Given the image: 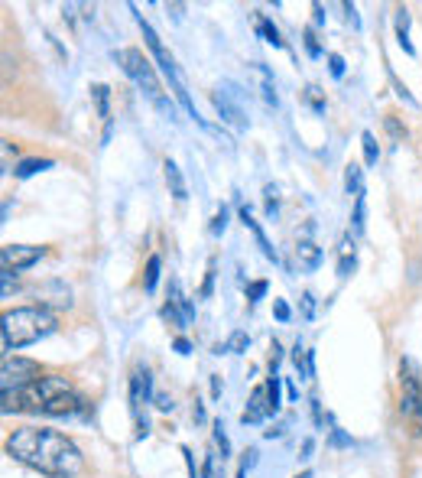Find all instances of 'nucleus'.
<instances>
[{"mask_svg":"<svg viewBox=\"0 0 422 478\" xmlns=\"http://www.w3.org/2000/svg\"><path fill=\"white\" fill-rule=\"evenodd\" d=\"M7 452L16 462L43 472L49 478H75L85 469L81 449L58 429L46 427H20L7 436Z\"/></svg>","mask_w":422,"mask_h":478,"instance_id":"nucleus-1","label":"nucleus"},{"mask_svg":"<svg viewBox=\"0 0 422 478\" xmlns=\"http://www.w3.org/2000/svg\"><path fill=\"white\" fill-rule=\"evenodd\" d=\"M0 339H4V352H14V348L33 345V342L46 339L58 329V319L49 306H20V309H7L4 319H0Z\"/></svg>","mask_w":422,"mask_h":478,"instance_id":"nucleus-2","label":"nucleus"},{"mask_svg":"<svg viewBox=\"0 0 422 478\" xmlns=\"http://www.w3.org/2000/svg\"><path fill=\"white\" fill-rule=\"evenodd\" d=\"M117 62H120V68L133 78V85L146 95V101L153 104L160 114L175 118V104L169 101V95L163 91V81H160V75H156V66L146 59L143 52H140V49H120V52H117Z\"/></svg>","mask_w":422,"mask_h":478,"instance_id":"nucleus-3","label":"nucleus"},{"mask_svg":"<svg viewBox=\"0 0 422 478\" xmlns=\"http://www.w3.org/2000/svg\"><path fill=\"white\" fill-rule=\"evenodd\" d=\"M62 394H72V381L62 375H46L20 390H4V413H20V410L46 413V407L56 397H62Z\"/></svg>","mask_w":422,"mask_h":478,"instance_id":"nucleus-4","label":"nucleus"},{"mask_svg":"<svg viewBox=\"0 0 422 478\" xmlns=\"http://www.w3.org/2000/svg\"><path fill=\"white\" fill-rule=\"evenodd\" d=\"M130 10H133V16H137V26L143 30L146 49L153 52L156 66H160V72L169 78V85H173V91H175V98H179V104H182V108L189 111V118L202 121V118H198V111H195V104H192V98H189V91H185V81H182V75H179V66H175V59L169 56V49H166V46H163V39L156 36V30H153V26H150V23H146L143 16L137 14V7H130Z\"/></svg>","mask_w":422,"mask_h":478,"instance_id":"nucleus-5","label":"nucleus"},{"mask_svg":"<svg viewBox=\"0 0 422 478\" xmlns=\"http://www.w3.org/2000/svg\"><path fill=\"white\" fill-rule=\"evenodd\" d=\"M400 417L409 423V433L422 436V375L413 358L400 361Z\"/></svg>","mask_w":422,"mask_h":478,"instance_id":"nucleus-6","label":"nucleus"},{"mask_svg":"<svg viewBox=\"0 0 422 478\" xmlns=\"http://www.w3.org/2000/svg\"><path fill=\"white\" fill-rule=\"evenodd\" d=\"M153 400V377L146 365H137L130 375V413L137 419V439H143L150 433V423H146V404Z\"/></svg>","mask_w":422,"mask_h":478,"instance_id":"nucleus-7","label":"nucleus"},{"mask_svg":"<svg viewBox=\"0 0 422 478\" xmlns=\"http://www.w3.org/2000/svg\"><path fill=\"white\" fill-rule=\"evenodd\" d=\"M39 365L29 358H10V355H4V371H0V387L4 390H20L26 387V384L39 381Z\"/></svg>","mask_w":422,"mask_h":478,"instance_id":"nucleus-8","label":"nucleus"},{"mask_svg":"<svg viewBox=\"0 0 422 478\" xmlns=\"http://www.w3.org/2000/svg\"><path fill=\"white\" fill-rule=\"evenodd\" d=\"M163 319H169L179 329H189L192 319H195V302L182 293V283L179 280H169V300L163 306Z\"/></svg>","mask_w":422,"mask_h":478,"instance_id":"nucleus-9","label":"nucleus"},{"mask_svg":"<svg viewBox=\"0 0 422 478\" xmlns=\"http://www.w3.org/2000/svg\"><path fill=\"white\" fill-rule=\"evenodd\" d=\"M39 258H46V248H36V244H4L0 267H4V273H20V270H29L33 264H39Z\"/></svg>","mask_w":422,"mask_h":478,"instance_id":"nucleus-10","label":"nucleus"},{"mask_svg":"<svg viewBox=\"0 0 422 478\" xmlns=\"http://www.w3.org/2000/svg\"><path fill=\"white\" fill-rule=\"evenodd\" d=\"M273 404H269V390H267V381L257 384L254 394H250L247 407H244V413H240V423L247 427V423H263L267 417H273Z\"/></svg>","mask_w":422,"mask_h":478,"instance_id":"nucleus-11","label":"nucleus"},{"mask_svg":"<svg viewBox=\"0 0 422 478\" xmlns=\"http://www.w3.org/2000/svg\"><path fill=\"white\" fill-rule=\"evenodd\" d=\"M211 101H215V108H218L221 121H227V124H234V127H247V114H244V108L231 98V91L218 88L215 95H211Z\"/></svg>","mask_w":422,"mask_h":478,"instance_id":"nucleus-12","label":"nucleus"},{"mask_svg":"<svg viewBox=\"0 0 422 478\" xmlns=\"http://www.w3.org/2000/svg\"><path fill=\"white\" fill-rule=\"evenodd\" d=\"M292 258H296V267L299 270L312 273L315 267L321 264V248L315 241H299L296 248H292Z\"/></svg>","mask_w":422,"mask_h":478,"instance_id":"nucleus-13","label":"nucleus"},{"mask_svg":"<svg viewBox=\"0 0 422 478\" xmlns=\"http://www.w3.org/2000/svg\"><path fill=\"white\" fill-rule=\"evenodd\" d=\"M91 101H95L98 118L104 121V140H110V88L108 85H91Z\"/></svg>","mask_w":422,"mask_h":478,"instance_id":"nucleus-14","label":"nucleus"},{"mask_svg":"<svg viewBox=\"0 0 422 478\" xmlns=\"http://www.w3.org/2000/svg\"><path fill=\"white\" fill-rule=\"evenodd\" d=\"M354 264H357V254H354V238H351V231L348 235H341V241H338V277H351V270H354Z\"/></svg>","mask_w":422,"mask_h":478,"instance_id":"nucleus-15","label":"nucleus"},{"mask_svg":"<svg viewBox=\"0 0 422 478\" xmlns=\"http://www.w3.org/2000/svg\"><path fill=\"white\" fill-rule=\"evenodd\" d=\"M240 221H244V228H247L250 235L257 238V244H260V250H263V258H269L273 264H277V260H279V254L273 250V244L267 241V235H263V228H260V225H257V221L250 218V212H247V208H240Z\"/></svg>","mask_w":422,"mask_h":478,"instance_id":"nucleus-16","label":"nucleus"},{"mask_svg":"<svg viewBox=\"0 0 422 478\" xmlns=\"http://www.w3.org/2000/svg\"><path fill=\"white\" fill-rule=\"evenodd\" d=\"M163 170H166V183H169V192H173L175 202H185L189 199V189H185V179H182V170L175 166L173 160L163 163Z\"/></svg>","mask_w":422,"mask_h":478,"instance_id":"nucleus-17","label":"nucleus"},{"mask_svg":"<svg viewBox=\"0 0 422 478\" xmlns=\"http://www.w3.org/2000/svg\"><path fill=\"white\" fill-rule=\"evenodd\" d=\"M43 170H52V160H46V156H26V160L16 163L14 176L16 179H29V176H36V173H43Z\"/></svg>","mask_w":422,"mask_h":478,"instance_id":"nucleus-18","label":"nucleus"},{"mask_svg":"<svg viewBox=\"0 0 422 478\" xmlns=\"http://www.w3.org/2000/svg\"><path fill=\"white\" fill-rule=\"evenodd\" d=\"M396 43L403 46V52H406V56H416V46L409 43V10L406 7H400L396 10Z\"/></svg>","mask_w":422,"mask_h":478,"instance_id":"nucleus-19","label":"nucleus"},{"mask_svg":"<svg viewBox=\"0 0 422 478\" xmlns=\"http://www.w3.org/2000/svg\"><path fill=\"white\" fill-rule=\"evenodd\" d=\"M257 33L263 36V43H269V46H277V49H283V36H279V30H277V23L269 20L267 14H260L257 16Z\"/></svg>","mask_w":422,"mask_h":478,"instance_id":"nucleus-20","label":"nucleus"},{"mask_svg":"<svg viewBox=\"0 0 422 478\" xmlns=\"http://www.w3.org/2000/svg\"><path fill=\"white\" fill-rule=\"evenodd\" d=\"M160 270H163V260H160V254H153L143 267V290L146 293H153L156 290V283H160Z\"/></svg>","mask_w":422,"mask_h":478,"instance_id":"nucleus-21","label":"nucleus"},{"mask_svg":"<svg viewBox=\"0 0 422 478\" xmlns=\"http://www.w3.org/2000/svg\"><path fill=\"white\" fill-rule=\"evenodd\" d=\"M247 345H250V339H247V332L244 329H237V332H231V339L225 342V345H218L215 348V355H221V352H231V355H240V352H247Z\"/></svg>","mask_w":422,"mask_h":478,"instance_id":"nucleus-22","label":"nucleus"},{"mask_svg":"<svg viewBox=\"0 0 422 478\" xmlns=\"http://www.w3.org/2000/svg\"><path fill=\"white\" fill-rule=\"evenodd\" d=\"M225 472V456H221V449H208V459H205V469H202V478H221Z\"/></svg>","mask_w":422,"mask_h":478,"instance_id":"nucleus-23","label":"nucleus"},{"mask_svg":"<svg viewBox=\"0 0 422 478\" xmlns=\"http://www.w3.org/2000/svg\"><path fill=\"white\" fill-rule=\"evenodd\" d=\"M254 75H257V78H260L263 101H267V104H273V108H277V88H273V78H269V72L260 66V62H257V66H254Z\"/></svg>","mask_w":422,"mask_h":478,"instance_id":"nucleus-24","label":"nucleus"},{"mask_svg":"<svg viewBox=\"0 0 422 478\" xmlns=\"http://www.w3.org/2000/svg\"><path fill=\"white\" fill-rule=\"evenodd\" d=\"M344 189H348V195H361L364 192V185H361V166L357 163L344 166Z\"/></svg>","mask_w":422,"mask_h":478,"instance_id":"nucleus-25","label":"nucleus"},{"mask_svg":"<svg viewBox=\"0 0 422 478\" xmlns=\"http://www.w3.org/2000/svg\"><path fill=\"white\" fill-rule=\"evenodd\" d=\"M361 143H364V163H367V166H377V160H380L377 137H374L371 131H364V133H361Z\"/></svg>","mask_w":422,"mask_h":478,"instance_id":"nucleus-26","label":"nucleus"},{"mask_svg":"<svg viewBox=\"0 0 422 478\" xmlns=\"http://www.w3.org/2000/svg\"><path fill=\"white\" fill-rule=\"evenodd\" d=\"M302 98H306V104H309L312 111H319V114L325 111V91H321L319 85H309V88L302 91Z\"/></svg>","mask_w":422,"mask_h":478,"instance_id":"nucleus-27","label":"nucleus"},{"mask_svg":"<svg viewBox=\"0 0 422 478\" xmlns=\"http://www.w3.org/2000/svg\"><path fill=\"white\" fill-rule=\"evenodd\" d=\"M279 381H283V377H279L277 371H269L267 390H269V404H273V410H279Z\"/></svg>","mask_w":422,"mask_h":478,"instance_id":"nucleus-28","label":"nucleus"},{"mask_svg":"<svg viewBox=\"0 0 422 478\" xmlns=\"http://www.w3.org/2000/svg\"><path fill=\"white\" fill-rule=\"evenodd\" d=\"M351 225H354V235L364 231V192L354 199V218H351Z\"/></svg>","mask_w":422,"mask_h":478,"instance_id":"nucleus-29","label":"nucleus"},{"mask_svg":"<svg viewBox=\"0 0 422 478\" xmlns=\"http://www.w3.org/2000/svg\"><path fill=\"white\" fill-rule=\"evenodd\" d=\"M225 228H227V208H221V212L215 215V218H211L208 231H211V235H215V238H218V235H225Z\"/></svg>","mask_w":422,"mask_h":478,"instance_id":"nucleus-30","label":"nucleus"},{"mask_svg":"<svg viewBox=\"0 0 422 478\" xmlns=\"http://www.w3.org/2000/svg\"><path fill=\"white\" fill-rule=\"evenodd\" d=\"M215 446L221 449V456H231V442H227V436H225V427L221 423H215Z\"/></svg>","mask_w":422,"mask_h":478,"instance_id":"nucleus-31","label":"nucleus"},{"mask_svg":"<svg viewBox=\"0 0 422 478\" xmlns=\"http://www.w3.org/2000/svg\"><path fill=\"white\" fill-rule=\"evenodd\" d=\"M302 39H306V52L312 56V59H319L321 56V46H319V36H315V30H306L302 33Z\"/></svg>","mask_w":422,"mask_h":478,"instance_id":"nucleus-32","label":"nucleus"},{"mask_svg":"<svg viewBox=\"0 0 422 478\" xmlns=\"http://www.w3.org/2000/svg\"><path fill=\"white\" fill-rule=\"evenodd\" d=\"M386 131H390V137H393L396 143H403V140H406V127H400V121H396L393 114L386 118Z\"/></svg>","mask_w":422,"mask_h":478,"instance_id":"nucleus-33","label":"nucleus"},{"mask_svg":"<svg viewBox=\"0 0 422 478\" xmlns=\"http://www.w3.org/2000/svg\"><path fill=\"white\" fill-rule=\"evenodd\" d=\"M263 293H267V280H254V283L247 287V300H250V302L263 300Z\"/></svg>","mask_w":422,"mask_h":478,"instance_id":"nucleus-34","label":"nucleus"},{"mask_svg":"<svg viewBox=\"0 0 422 478\" xmlns=\"http://www.w3.org/2000/svg\"><path fill=\"white\" fill-rule=\"evenodd\" d=\"M328 72L335 75V78H341V75H344V59L338 56V52H331V56H328Z\"/></svg>","mask_w":422,"mask_h":478,"instance_id":"nucleus-35","label":"nucleus"},{"mask_svg":"<svg viewBox=\"0 0 422 478\" xmlns=\"http://www.w3.org/2000/svg\"><path fill=\"white\" fill-rule=\"evenodd\" d=\"M273 316L279 319V322H289V306H286V300H273Z\"/></svg>","mask_w":422,"mask_h":478,"instance_id":"nucleus-36","label":"nucleus"},{"mask_svg":"<svg viewBox=\"0 0 422 478\" xmlns=\"http://www.w3.org/2000/svg\"><path fill=\"white\" fill-rule=\"evenodd\" d=\"M302 319H312L315 316V296L312 293H302Z\"/></svg>","mask_w":422,"mask_h":478,"instance_id":"nucleus-37","label":"nucleus"},{"mask_svg":"<svg viewBox=\"0 0 422 478\" xmlns=\"http://www.w3.org/2000/svg\"><path fill=\"white\" fill-rule=\"evenodd\" d=\"M153 404H156V410H163V413L173 410V397H169V394H156Z\"/></svg>","mask_w":422,"mask_h":478,"instance_id":"nucleus-38","label":"nucleus"},{"mask_svg":"<svg viewBox=\"0 0 422 478\" xmlns=\"http://www.w3.org/2000/svg\"><path fill=\"white\" fill-rule=\"evenodd\" d=\"M211 283H215V260L208 264V273H205V283H202V296H211Z\"/></svg>","mask_w":422,"mask_h":478,"instance_id":"nucleus-39","label":"nucleus"},{"mask_svg":"<svg viewBox=\"0 0 422 478\" xmlns=\"http://www.w3.org/2000/svg\"><path fill=\"white\" fill-rule=\"evenodd\" d=\"M263 192H267V212L273 215V212H277V189H273V185H267Z\"/></svg>","mask_w":422,"mask_h":478,"instance_id":"nucleus-40","label":"nucleus"},{"mask_svg":"<svg viewBox=\"0 0 422 478\" xmlns=\"http://www.w3.org/2000/svg\"><path fill=\"white\" fill-rule=\"evenodd\" d=\"M221 387H225V384H221V375H211V397H221Z\"/></svg>","mask_w":422,"mask_h":478,"instance_id":"nucleus-41","label":"nucleus"},{"mask_svg":"<svg viewBox=\"0 0 422 478\" xmlns=\"http://www.w3.org/2000/svg\"><path fill=\"white\" fill-rule=\"evenodd\" d=\"M344 16H348L351 26H357V7H354V4H344Z\"/></svg>","mask_w":422,"mask_h":478,"instance_id":"nucleus-42","label":"nucleus"},{"mask_svg":"<svg viewBox=\"0 0 422 478\" xmlns=\"http://www.w3.org/2000/svg\"><path fill=\"white\" fill-rule=\"evenodd\" d=\"M173 348H175L179 355H189V352H192V345H189L185 339H175V342H173Z\"/></svg>","mask_w":422,"mask_h":478,"instance_id":"nucleus-43","label":"nucleus"},{"mask_svg":"<svg viewBox=\"0 0 422 478\" xmlns=\"http://www.w3.org/2000/svg\"><path fill=\"white\" fill-rule=\"evenodd\" d=\"M312 449H315V442H312V439H306V442H302V459H309V456H312Z\"/></svg>","mask_w":422,"mask_h":478,"instance_id":"nucleus-44","label":"nucleus"},{"mask_svg":"<svg viewBox=\"0 0 422 478\" xmlns=\"http://www.w3.org/2000/svg\"><path fill=\"white\" fill-rule=\"evenodd\" d=\"M315 23H325V7H321V4H315Z\"/></svg>","mask_w":422,"mask_h":478,"instance_id":"nucleus-45","label":"nucleus"},{"mask_svg":"<svg viewBox=\"0 0 422 478\" xmlns=\"http://www.w3.org/2000/svg\"><path fill=\"white\" fill-rule=\"evenodd\" d=\"M296 478H312V472H302V475H296Z\"/></svg>","mask_w":422,"mask_h":478,"instance_id":"nucleus-46","label":"nucleus"}]
</instances>
